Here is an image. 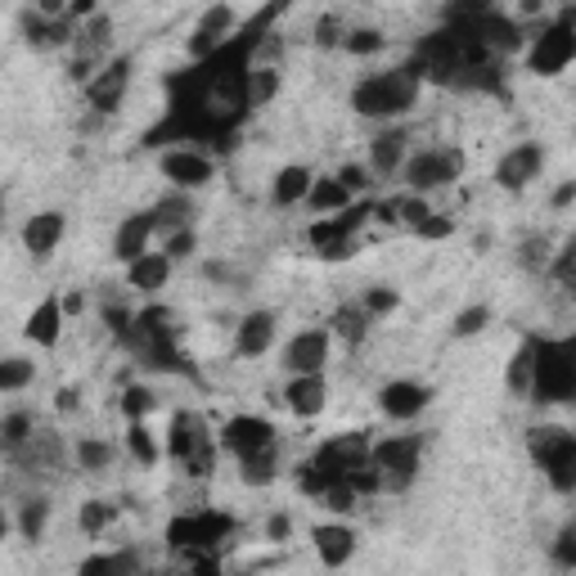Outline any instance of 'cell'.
<instances>
[{"instance_id":"1","label":"cell","mask_w":576,"mask_h":576,"mask_svg":"<svg viewBox=\"0 0 576 576\" xmlns=\"http://www.w3.org/2000/svg\"><path fill=\"white\" fill-rule=\"evenodd\" d=\"M424 86H419V77L401 63V68H388V72H369L352 86V108L361 118H374V122H397L405 113L419 104Z\"/></svg>"},{"instance_id":"2","label":"cell","mask_w":576,"mask_h":576,"mask_svg":"<svg viewBox=\"0 0 576 576\" xmlns=\"http://www.w3.org/2000/svg\"><path fill=\"white\" fill-rule=\"evenodd\" d=\"M527 397L536 405H567L576 397V338H536Z\"/></svg>"},{"instance_id":"3","label":"cell","mask_w":576,"mask_h":576,"mask_svg":"<svg viewBox=\"0 0 576 576\" xmlns=\"http://www.w3.org/2000/svg\"><path fill=\"white\" fill-rule=\"evenodd\" d=\"M576 63V10H559L527 46V72L531 77H563Z\"/></svg>"},{"instance_id":"4","label":"cell","mask_w":576,"mask_h":576,"mask_svg":"<svg viewBox=\"0 0 576 576\" xmlns=\"http://www.w3.org/2000/svg\"><path fill=\"white\" fill-rule=\"evenodd\" d=\"M459 172H465V153H459V149H442V144H433V149L410 153L405 167H401L397 176H401V185H405V195L428 199L433 189L455 185V180H459Z\"/></svg>"},{"instance_id":"5","label":"cell","mask_w":576,"mask_h":576,"mask_svg":"<svg viewBox=\"0 0 576 576\" xmlns=\"http://www.w3.org/2000/svg\"><path fill=\"white\" fill-rule=\"evenodd\" d=\"M527 446H531V459L541 465V473L550 478V486H554L559 495L576 491V437H572L567 428H559V424L531 428Z\"/></svg>"},{"instance_id":"6","label":"cell","mask_w":576,"mask_h":576,"mask_svg":"<svg viewBox=\"0 0 576 576\" xmlns=\"http://www.w3.org/2000/svg\"><path fill=\"white\" fill-rule=\"evenodd\" d=\"M419 459H424V437L419 433H392L383 442H369V469L383 473L388 491H405L414 482Z\"/></svg>"},{"instance_id":"7","label":"cell","mask_w":576,"mask_h":576,"mask_svg":"<svg viewBox=\"0 0 576 576\" xmlns=\"http://www.w3.org/2000/svg\"><path fill=\"white\" fill-rule=\"evenodd\" d=\"M230 531H235V518H230V514H216V509H203V514L172 518L167 545H172V550H212V545L225 541Z\"/></svg>"},{"instance_id":"8","label":"cell","mask_w":576,"mask_h":576,"mask_svg":"<svg viewBox=\"0 0 576 576\" xmlns=\"http://www.w3.org/2000/svg\"><path fill=\"white\" fill-rule=\"evenodd\" d=\"M158 172H163V180L172 189H180V195H195V189L216 180V163L208 158L203 149H163L158 153Z\"/></svg>"},{"instance_id":"9","label":"cell","mask_w":576,"mask_h":576,"mask_svg":"<svg viewBox=\"0 0 576 576\" xmlns=\"http://www.w3.org/2000/svg\"><path fill=\"white\" fill-rule=\"evenodd\" d=\"M289 378L293 374H325L329 356H333V333L329 329H297L289 342H284V352H280Z\"/></svg>"},{"instance_id":"10","label":"cell","mask_w":576,"mask_h":576,"mask_svg":"<svg viewBox=\"0 0 576 576\" xmlns=\"http://www.w3.org/2000/svg\"><path fill=\"white\" fill-rule=\"evenodd\" d=\"M235 27H239V10L235 5H208L199 14L195 32H189V59L203 63L208 55H216L230 36H235Z\"/></svg>"},{"instance_id":"11","label":"cell","mask_w":576,"mask_h":576,"mask_svg":"<svg viewBox=\"0 0 576 576\" xmlns=\"http://www.w3.org/2000/svg\"><path fill=\"white\" fill-rule=\"evenodd\" d=\"M275 424L266 414H235V419H225L221 424V446L244 459V455H257V450H271L275 446Z\"/></svg>"},{"instance_id":"12","label":"cell","mask_w":576,"mask_h":576,"mask_svg":"<svg viewBox=\"0 0 576 576\" xmlns=\"http://www.w3.org/2000/svg\"><path fill=\"white\" fill-rule=\"evenodd\" d=\"M541 172H545V144L522 140V144L501 153V163H495V185L509 189V195H518V189H527Z\"/></svg>"},{"instance_id":"13","label":"cell","mask_w":576,"mask_h":576,"mask_svg":"<svg viewBox=\"0 0 576 576\" xmlns=\"http://www.w3.org/2000/svg\"><path fill=\"white\" fill-rule=\"evenodd\" d=\"M428 401H433V392L414 378H392L378 388V410L388 414L392 424H414V419L428 410Z\"/></svg>"},{"instance_id":"14","label":"cell","mask_w":576,"mask_h":576,"mask_svg":"<svg viewBox=\"0 0 576 576\" xmlns=\"http://www.w3.org/2000/svg\"><path fill=\"white\" fill-rule=\"evenodd\" d=\"M127 86H131V59H113L86 82V99L95 113H118L127 99Z\"/></svg>"},{"instance_id":"15","label":"cell","mask_w":576,"mask_h":576,"mask_svg":"<svg viewBox=\"0 0 576 576\" xmlns=\"http://www.w3.org/2000/svg\"><path fill=\"white\" fill-rule=\"evenodd\" d=\"M311 545H316V559L338 572V567H348L356 559L361 536L348 522H320V527H311Z\"/></svg>"},{"instance_id":"16","label":"cell","mask_w":576,"mask_h":576,"mask_svg":"<svg viewBox=\"0 0 576 576\" xmlns=\"http://www.w3.org/2000/svg\"><path fill=\"white\" fill-rule=\"evenodd\" d=\"M284 405L293 419H320L329 410V378L325 374H293L284 383Z\"/></svg>"},{"instance_id":"17","label":"cell","mask_w":576,"mask_h":576,"mask_svg":"<svg viewBox=\"0 0 576 576\" xmlns=\"http://www.w3.org/2000/svg\"><path fill=\"white\" fill-rule=\"evenodd\" d=\"M63 230H68V216L59 208H46V212L27 216V225H23V248H27V257L32 261H50L55 248L63 244Z\"/></svg>"},{"instance_id":"18","label":"cell","mask_w":576,"mask_h":576,"mask_svg":"<svg viewBox=\"0 0 576 576\" xmlns=\"http://www.w3.org/2000/svg\"><path fill=\"white\" fill-rule=\"evenodd\" d=\"M153 235H158V225H153V212H149V208H140V212L122 216V221H118V230H113V257H118L122 266H131L136 257H144V252H149Z\"/></svg>"},{"instance_id":"19","label":"cell","mask_w":576,"mask_h":576,"mask_svg":"<svg viewBox=\"0 0 576 576\" xmlns=\"http://www.w3.org/2000/svg\"><path fill=\"white\" fill-rule=\"evenodd\" d=\"M208 437H203V424L189 410H176L172 414V424H167V446H163V455L167 459H176V465H189L199 473V446H203Z\"/></svg>"},{"instance_id":"20","label":"cell","mask_w":576,"mask_h":576,"mask_svg":"<svg viewBox=\"0 0 576 576\" xmlns=\"http://www.w3.org/2000/svg\"><path fill=\"white\" fill-rule=\"evenodd\" d=\"M23 338L36 342V348H59V338H63V306H59V293H46L42 302L27 311L23 320Z\"/></svg>"},{"instance_id":"21","label":"cell","mask_w":576,"mask_h":576,"mask_svg":"<svg viewBox=\"0 0 576 576\" xmlns=\"http://www.w3.org/2000/svg\"><path fill=\"white\" fill-rule=\"evenodd\" d=\"M405 144H410V131L405 127H383L369 140V167L365 172H374V176H397L405 167V158H410Z\"/></svg>"},{"instance_id":"22","label":"cell","mask_w":576,"mask_h":576,"mask_svg":"<svg viewBox=\"0 0 576 576\" xmlns=\"http://www.w3.org/2000/svg\"><path fill=\"white\" fill-rule=\"evenodd\" d=\"M275 348V311H248L239 325H235V352L244 361H257Z\"/></svg>"},{"instance_id":"23","label":"cell","mask_w":576,"mask_h":576,"mask_svg":"<svg viewBox=\"0 0 576 576\" xmlns=\"http://www.w3.org/2000/svg\"><path fill=\"white\" fill-rule=\"evenodd\" d=\"M311 167H302V163H289V167H280L275 176H271V203L275 208H297V203H306V189H311Z\"/></svg>"},{"instance_id":"24","label":"cell","mask_w":576,"mask_h":576,"mask_svg":"<svg viewBox=\"0 0 576 576\" xmlns=\"http://www.w3.org/2000/svg\"><path fill=\"white\" fill-rule=\"evenodd\" d=\"M153 212V225L163 230V235H172V230H185L195 225V195H180V189H167V195L149 208Z\"/></svg>"},{"instance_id":"25","label":"cell","mask_w":576,"mask_h":576,"mask_svg":"<svg viewBox=\"0 0 576 576\" xmlns=\"http://www.w3.org/2000/svg\"><path fill=\"white\" fill-rule=\"evenodd\" d=\"M167 280H172V261L163 252H153V248L127 266V284L140 289V293H158Z\"/></svg>"},{"instance_id":"26","label":"cell","mask_w":576,"mask_h":576,"mask_svg":"<svg viewBox=\"0 0 576 576\" xmlns=\"http://www.w3.org/2000/svg\"><path fill=\"white\" fill-rule=\"evenodd\" d=\"M356 199L342 189L333 176H316L311 180V189H306V208H311L316 216H333V212H342V208H352Z\"/></svg>"},{"instance_id":"27","label":"cell","mask_w":576,"mask_h":576,"mask_svg":"<svg viewBox=\"0 0 576 576\" xmlns=\"http://www.w3.org/2000/svg\"><path fill=\"white\" fill-rule=\"evenodd\" d=\"M77 576H136V554L131 550H118V554H86L77 563Z\"/></svg>"},{"instance_id":"28","label":"cell","mask_w":576,"mask_h":576,"mask_svg":"<svg viewBox=\"0 0 576 576\" xmlns=\"http://www.w3.org/2000/svg\"><path fill=\"white\" fill-rule=\"evenodd\" d=\"M280 86H284V77H280V68H271V63H252V72H248V108H266L275 95H280Z\"/></svg>"},{"instance_id":"29","label":"cell","mask_w":576,"mask_h":576,"mask_svg":"<svg viewBox=\"0 0 576 576\" xmlns=\"http://www.w3.org/2000/svg\"><path fill=\"white\" fill-rule=\"evenodd\" d=\"M333 338H342V342H352V348H356V342H365V333H369V316L361 311V302L356 306H338V311H333V320L325 325Z\"/></svg>"},{"instance_id":"30","label":"cell","mask_w":576,"mask_h":576,"mask_svg":"<svg viewBox=\"0 0 576 576\" xmlns=\"http://www.w3.org/2000/svg\"><path fill=\"white\" fill-rule=\"evenodd\" d=\"M239 478L248 486H271L280 478V459H275V446L271 450H257V455H244L239 459Z\"/></svg>"},{"instance_id":"31","label":"cell","mask_w":576,"mask_h":576,"mask_svg":"<svg viewBox=\"0 0 576 576\" xmlns=\"http://www.w3.org/2000/svg\"><path fill=\"white\" fill-rule=\"evenodd\" d=\"M127 450L140 469H158V459H163V446L149 433V424H127Z\"/></svg>"},{"instance_id":"32","label":"cell","mask_w":576,"mask_h":576,"mask_svg":"<svg viewBox=\"0 0 576 576\" xmlns=\"http://www.w3.org/2000/svg\"><path fill=\"white\" fill-rule=\"evenodd\" d=\"M14 527H19L23 541H42L46 527H50V501H42V495H36V501H23Z\"/></svg>"},{"instance_id":"33","label":"cell","mask_w":576,"mask_h":576,"mask_svg":"<svg viewBox=\"0 0 576 576\" xmlns=\"http://www.w3.org/2000/svg\"><path fill=\"white\" fill-rule=\"evenodd\" d=\"M32 378H36V365L27 356H0V397L32 388Z\"/></svg>"},{"instance_id":"34","label":"cell","mask_w":576,"mask_h":576,"mask_svg":"<svg viewBox=\"0 0 576 576\" xmlns=\"http://www.w3.org/2000/svg\"><path fill=\"white\" fill-rule=\"evenodd\" d=\"M72 455H77V465H82L86 473H104V469H113V442H99V437H82L72 446Z\"/></svg>"},{"instance_id":"35","label":"cell","mask_w":576,"mask_h":576,"mask_svg":"<svg viewBox=\"0 0 576 576\" xmlns=\"http://www.w3.org/2000/svg\"><path fill=\"white\" fill-rule=\"evenodd\" d=\"M342 50L356 55V59H369V55L388 50V36H383L378 27H348L342 32Z\"/></svg>"},{"instance_id":"36","label":"cell","mask_w":576,"mask_h":576,"mask_svg":"<svg viewBox=\"0 0 576 576\" xmlns=\"http://www.w3.org/2000/svg\"><path fill=\"white\" fill-rule=\"evenodd\" d=\"M531 356H536V338H522V348L514 352L509 374H505V388L514 397H527V388H531Z\"/></svg>"},{"instance_id":"37","label":"cell","mask_w":576,"mask_h":576,"mask_svg":"<svg viewBox=\"0 0 576 576\" xmlns=\"http://www.w3.org/2000/svg\"><path fill=\"white\" fill-rule=\"evenodd\" d=\"M36 437V419L27 410H14L0 419V446H10V450H23L27 442Z\"/></svg>"},{"instance_id":"38","label":"cell","mask_w":576,"mask_h":576,"mask_svg":"<svg viewBox=\"0 0 576 576\" xmlns=\"http://www.w3.org/2000/svg\"><path fill=\"white\" fill-rule=\"evenodd\" d=\"M550 239L545 235H531V239H522L518 244V266L522 271H531V275H541V271H550Z\"/></svg>"},{"instance_id":"39","label":"cell","mask_w":576,"mask_h":576,"mask_svg":"<svg viewBox=\"0 0 576 576\" xmlns=\"http://www.w3.org/2000/svg\"><path fill=\"white\" fill-rule=\"evenodd\" d=\"M397 306H401V293H397L392 284H374V289H365V297H361V311H365L369 320L392 316Z\"/></svg>"},{"instance_id":"40","label":"cell","mask_w":576,"mask_h":576,"mask_svg":"<svg viewBox=\"0 0 576 576\" xmlns=\"http://www.w3.org/2000/svg\"><path fill=\"white\" fill-rule=\"evenodd\" d=\"M153 405H158V397H153L144 383H131V388L122 392V414H127V424H144V419L153 414Z\"/></svg>"},{"instance_id":"41","label":"cell","mask_w":576,"mask_h":576,"mask_svg":"<svg viewBox=\"0 0 576 576\" xmlns=\"http://www.w3.org/2000/svg\"><path fill=\"white\" fill-rule=\"evenodd\" d=\"M118 518V509H113L108 501H99V495H91V501L82 505V514H77V522H82V531L86 536H99V531H108V522Z\"/></svg>"},{"instance_id":"42","label":"cell","mask_w":576,"mask_h":576,"mask_svg":"<svg viewBox=\"0 0 576 576\" xmlns=\"http://www.w3.org/2000/svg\"><path fill=\"white\" fill-rule=\"evenodd\" d=\"M195 248H199V235H195V225H185V230H172V235H163V257L176 266V261H185V257H195Z\"/></svg>"},{"instance_id":"43","label":"cell","mask_w":576,"mask_h":576,"mask_svg":"<svg viewBox=\"0 0 576 576\" xmlns=\"http://www.w3.org/2000/svg\"><path fill=\"white\" fill-rule=\"evenodd\" d=\"M486 325H491V306H465V311L455 316L450 333H455V338H478Z\"/></svg>"},{"instance_id":"44","label":"cell","mask_w":576,"mask_h":576,"mask_svg":"<svg viewBox=\"0 0 576 576\" xmlns=\"http://www.w3.org/2000/svg\"><path fill=\"white\" fill-rule=\"evenodd\" d=\"M554 563H559L563 572L576 567V522H563V527H559V536H554Z\"/></svg>"},{"instance_id":"45","label":"cell","mask_w":576,"mask_h":576,"mask_svg":"<svg viewBox=\"0 0 576 576\" xmlns=\"http://www.w3.org/2000/svg\"><path fill=\"white\" fill-rule=\"evenodd\" d=\"M424 216H433V208H428V199H414V195H397V225H419Z\"/></svg>"},{"instance_id":"46","label":"cell","mask_w":576,"mask_h":576,"mask_svg":"<svg viewBox=\"0 0 576 576\" xmlns=\"http://www.w3.org/2000/svg\"><path fill=\"white\" fill-rule=\"evenodd\" d=\"M320 501H325V509H333V514H352L361 501H356V491L348 486V482H333V486H325V495H320Z\"/></svg>"},{"instance_id":"47","label":"cell","mask_w":576,"mask_h":576,"mask_svg":"<svg viewBox=\"0 0 576 576\" xmlns=\"http://www.w3.org/2000/svg\"><path fill=\"white\" fill-rule=\"evenodd\" d=\"M572 261H576V244L567 239V244H563V248L550 257V275H554L563 289H572Z\"/></svg>"},{"instance_id":"48","label":"cell","mask_w":576,"mask_h":576,"mask_svg":"<svg viewBox=\"0 0 576 576\" xmlns=\"http://www.w3.org/2000/svg\"><path fill=\"white\" fill-rule=\"evenodd\" d=\"M414 235H419V239H450V235H455V221L433 212V216H424V221L414 225Z\"/></svg>"},{"instance_id":"49","label":"cell","mask_w":576,"mask_h":576,"mask_svg":"<svg viewBox=\"0 0 576 576\" xmlns=\"http://www.w3.org/2000/svg\"><path fill=\"white\" fill-rule=\"evenodd\" d=\"M333 180H338L342 189H348V195H352V199L361 195V189H369V172H365V167H356V163H348V167H342V172H338Z\"/></svg>"},{"instance_id":"50","label":"cell","mask_w":576,"mask_h":576,"mask_svg":"<svg viewBox=\"0 0 576 576\" xmlns=\"http://www.w3.org/2000/svg\"><path fill=\"white\" fill-rule=\"evenodd\" d=\"M289 536H293V514H271V518H266V541H289Z\"/></svg>"},{"instance_id":"51","label":"cell","mask_w":576,"mask_h":576,"mask_svg":"<svg viewBox=\"0 0 576 576\" xmlns=\"http://www.w3.org/2000/svg\"><path fill=\"white\" fill-rule=\"evenodd\" d=\"M316 46H342V27H338L333 14H325V19L316 23Z\"/></svg>"},{"instance_id":"52","label":"cell","mask_w":576,"mask_h":576,"mask_svg":"<svg viewBox=\"0 0 576 576\" xmlns=\"http://www.w3.org/2000/svg\"><path fill=\"white\" fill-rule=\"evenodd\" d=\"M55 410L59 414H77V410H82V388H68V383H63V388L55 392Z\"/></svg>"},{"instance_id":"53","label":"cell","mask_w":576,"mask_h":576,"mask_svg":"<svg viewBox=\"0 0 576 576\" xmlns=\"http://www.w3.org/2000/svg\"><path fill=\"white\" fill-rule=\"evenodd\" d=\"M59 306H63V320H68V316H77V311H82V306H86V297H82V293H59Z\"/></svg>"},{"instance_id":"54","label":"cell","mask_w":576,"mask_h":576,"mask_svg":"<svg viewBox=\"0 0 576 576\" xmlns=\"http://www.w3.org/2000/svg\"><path fill=\"white\" fill-rule=\"evenodd\" d=\"M576 199V180H563L559 189H554V208H567Z\"/></svg>"},{"instance_id":"55","label":"cell","mask_w":576,"mask_h":576,"mask_svg":"<svg viewBox=\"0 0 576 576\" xmlns=\"http://www.w3.org/2000/svg\"><path fill=\"white\" fill-rule=\"evenodd\" d=\"M10 531H14V518H10V509H5V505H0V541H5Z\"/></svg>"},{"instance_id":"56","label":"cell","mask_w":576,"mask_h":576,"mask_svg":"<svg viewBox=\"0 0 576 576\" xmlns=\"http://www.w3.org/2000/svg\"><path fill=\"white\" fill-rule=\"evenodd\" d=\"M0 216H5V189H0Z\"/></svg>"},{"instance_id":"57","label":"cell","mask_w":576,"mask_h":576,"mask_svg":"<svg viewBox=\"0 0 576 576\" xmlns=\"http://www.w3.org/2000/svg\"><path fill=\"white\" fill-rule=\"evenodd\" d=\"M203 576H208V572H203Z\"/></svg>"}]
</instances>
